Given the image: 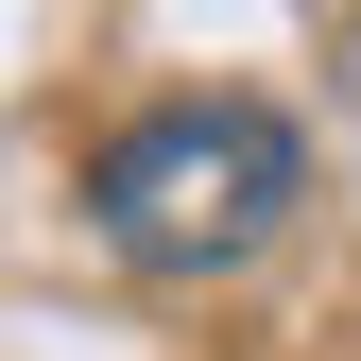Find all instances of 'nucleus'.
I'll return each mask as SVG.
<instances>
[{"instance_id": "obj_1", "label": "nucleus", "mask_w": 361, "mask_h": 361, "mask_svg": "<svg viewBox=\"0 0 361 361\" xmlns=\"http://www.w3.org/2000/svg\"><path fill=\"white\" fill-rule=\"evenodd\" d=\"M86 207H104V241L138 258V276H241L310 207V138L258 86H190V104H138L86 155Z\"/></svg>"}]
</instances>
